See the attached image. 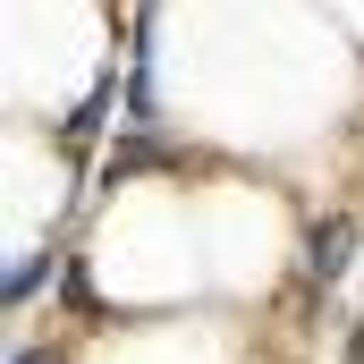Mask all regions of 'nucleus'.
<instances>
[{
  "label": "nucleus",
  "mask_w": 364,
  "mask_h": 364,
  "mask_svg": "<svg viewBox=\"0 0 364 364\" xmlns=\"http://www.w3.org/2000/svg\"><path fill=\"white\" fill-rule=\"evenodd\" d=\"M9 364H43V356H26V348H17V356H9Z\"/></svg>",
  "instance_id": "f03ea898"
},
{
  "label": "nucleus",
  "mask_w": 364,
  "mask_h": 364,
  "mask_svg": "<svg viewBox=\"0 0 364 364\" xmlns=\"http://www.w3.org/2000/svg\"><path fill=\"white\" fill-rule=\"evenodd\" d=\"M348 246H356V220H322V229H314V255H305V272L331 288V279L348 272Z\"/></svg>",
  "instance_id": "f257e3e1"
}]
</instances>
